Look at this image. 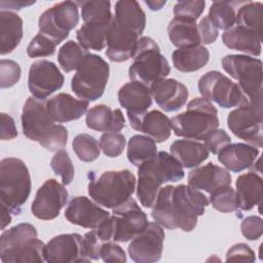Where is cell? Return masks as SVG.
<instances>
[{
  "mask_svg": "<svg viewBox=\"0 0 263 263\" xmlns=\"http://www.w3.org/2000/svg\"><path fill=\"white\" fill-rule=\"evenodd\" d=\"M208 204L209 199L199 190L183 184L166 185L159 189L151 214L154 221L164 228L190 232Z\"/></svg>",
  "mask_w": 263,
  "mask_h": 263,
  "instance_id": "cell-1",
  "label": "cell"
},
{
  "mask_svg": "<svg viewBox=\"0 0 263 263\" xmlns=\"http://www.w3.org/2000/svg\"><path fill=\"white\" fill-rule=\"evenodd\" d=\"M146 14L135 0H119L106 36V55L115 63L135 55L140 36L144 32Z\"/></svg>",
  "mask_w": 263,
  "mask_h": 263,
  "instance_id": "cell-2",
  "label": "cell"
},
{
  "mask_svg": "<svg viewBox=\"0 0 263 263\" xmlns=\"http://www.w3.org/2000/svg\"><path fill=\"white\" fill-rule=\"evenodd\" d=\"M23 134L31 141L39 143L49 151L63 149L68 142V130L55 124L46 109V101L29 97L22 111Z\"/></svg>",
  "mask_w": 263,
  "mask_h": 263,
  "instance_id": "cell-3",
  "label": "cell"
},
{
  "mask_svg": "<svg viewBox=\"0 0 263 263\" xmlns=\"http://www.w3.org/2000/svg\"><path fill=\"white\" fill-rule=\"evenodd\" d=\"M184 176L181 163L172 154L159 151L139 166L137 197L144 208H151L162 184L178 182Z\"/></svg>",
  "mask_w": 263,
  "mask_h": 263,
  "instance_id": "cell-4",
  "label": "cell"
},
{
  "mask_svg": "<svg viewBox=\"0 0 263 263\" xmlns=\"http://www.w3.org/2000/svg\"><path fill=\"white\" fill-rule=\"evenodd\" d=\"M36 228L29 223H20L2 232L0 259L3 263L45 262V245L37 237Z\"/></svg>",
  "mask_w": 263,
  "mask_h": 263,
  "instance_id": "cell-5",
  "label": "cell"
},
{
  "mask_svg": "<svg viewBox=\"0 0 263 263\" xmlns=\"http://www.w3.org/2000/svg\"><path fill=\"white\" fill-rule=\"evenodd\" d=\"M171 124L177 137L203 141L219 126L218 110L206 99L194 98L188 103L185 112L171 119Z\"/></svg>",
  "mask_w": 263,
  "mask_h": 263,
  "instance_id": "cell-6",
  "label": "cell"
},
{
  "mask_svg": "<svg viewBox=\"0 0 263 263\" xmlns=\"http://www.w3.org/2000/svg\"><path fill=\"white\" fill-rule=\"evenodd\" d=\"M31 186L30 172L22 159L7 157L1 160L0 198L11 214L20 215L31 193Z\"/></svg>",
  "mask_w": 263,
  "mask_h": 263,
  "instance_id": "cell-7",
  "label": "cell"
},
{
  "mask_svg": "<svg viewBox=\"0 0 263 263\" xmlns=\"http://www.w3.org/2000/svg\"><path fill=\"white\" fill-rule=\"evenodd\" d=\"M136 177L129 170L107 171L90 179L88 194L96 203L114 209L127 200L135 191Z\"/></svg>",
  "mask_w": 263,
  "mask_h": 263,
  "instance_id": "cell-8",
  "label": "cell"
},
{
  "mask_svg": "<svg viewBox=\"0 0 263 263\" xmlns=\"http://www.w3.org/2000/svg\"><path fill=\"white\" fill-rule=\"evenodd\" d=\"M129 66L128 76L132 81L151 86L154 82L165 78L171 67L164 55L160 53L158 44L148 36L139 39L137 50Z\"/></svg>",
  "mask_w": 263,
  "mask_h": 263,
  "instance_id": "cell-9",
  "label": "cell"
},
{
  "mask_svg": "<svg viewBox=\"0 0 263 263\" xmlns=\"http://www.w3.org/2000/svg\"><path fill=\"white\" fill-rule=\"evenodd\" d=\"M109 79V65L98 54L85 55L71 80L72 91L81 100L96 101L100 99Z\"/></svg>",
  "mask_w": 263,
  "mask_h": 263,
  "instance_id": "cell-10",
  "label": "cell"
},
{
  "mask_svg": "<svg viewBox=\"0 0 263 263\" xmlns=\"http://www.w3.org/2000/svg\"><path fill=\"white\" fill-rule=\"evenodd\" d=\"M223 69L234 79L250 102L262 98V61L246 54H227Z\"/></svg>",
  "mask_w": 263,
  "mask_h": 263,
  "instance_id": "cell-11",
  "label": "cell"
},
{
  "mask_svg": "<svg viewBox=\"0 0 263 263\" xmlns=\"http://www.w3.org/2000/svg\"><path fill=\"white\" fill-rule=\"evenodd\" d=\"M227 125L232 134L247 144L261 148L263 146L262 98L237 107L227 116Z\"/></svg>",
  "mask_w": 263,
  "mask_h": 263,
  "instance_id": "cell-12",
  "label": "cell"
},
{
  "mask_svg": "<svg viewBox=\"0 0 263 263\" xmlns=\"http://www.w3.org/2000/svg\"><path fill=\"white\" fill-rule=\"evenodd\" d=\"M79 23L78 4L63 1L48 7L38 20L39 33L48 37L55 45L64 41Z\"/></svg>",
  "mask_w": 263,
  "mask_h": 263,
  "instance_id": "cell-13",
  "label": "cell"
},
{
  "mask_svg": "<svg viewBox=\"0 0 263 263\" xmlns=\"http://www.w3.org/2000/svg\"><path fill=\"white\" fill-rule=\"evenodd\" d=\"M198 90L202 98L222 108L239 107L249 102L237 83L219 71H209L198 81Z\"/></svg>",
  "mask_w": 263,
  "mask_h": 263,
  "instance_id": "cell-14",
  "label": "cell"
},
{
  "mask_svg": "<svg viewBox=\"0 0 263 263\" xmlns=\"http://www.w3.org/2000/svg\"><path fill=\"white\" fill-rule=\"evenodd\" d=\"M112 210L111 219L114 229V241L126 242L132 240L149 223L146 214L132 197Z\"/></svg>",
  "mask_w": 263,
  "mask_h": 263,
  "instance_id": "cell-15",
  "label": "cell"
},
{
  "mask_svg": "<svg viewBox=\"0 0 263 263\" xmlns=\"http://www.w3.org/2000/svg\"><path fill=\"white\" fill-rule=\"evenodd\" d=\"M164 231L156 222H149L145 229L136 235L127 252L130 259L137 263L157 262L162 255Z\"/></svg>",
  "mask_w": 263,
  "mask_h": 263,
  "instance_id": "cell-16",
  "label": "cell"
},
{
  "mask_svg": "<svg viewBox=\"0 0 263 263\" xmlns=\"http://www.w3.org/2000/svg\"><path fill=\"white\" fill-rule=\"evenodd\" d=\"M67 200L68 191L64 184L59 183L55 179H48L37 190L31 212L37 219L49 221L59 216Z\"/></svg>",
  "mask_w": 263,
  "mask_h": 263,
  "instance_id": "cell-17",
  "label": "cell"
},
{
  "mask_svg": "<svg viewBox=\"0 0 263 263\" xmlns=\"http://www.w3.org/2000/svg\"><path fill=\"white\" fill-rule=\"evenodd\" d=\"M64 75L58 66L47 60L34 62L29 69L28 87L32 97L45 100L64 85Z\"/></svg>",
  "mask_w": 263,
  "mask_h": 263,
  "instance_id": "cell-18",
  "label": "cell"
},
{
  "mask_svg": "<svg viewBox=\"0 0 263 263\" xmlns=\"http://www.w3.org/2000/svg\"><path fill=\"white\" fill-rule=\"evenodd\" d=\"M45 262L78 263L89 262L83 249V237L78 233L60 234L45 245Z\"/></svg>",
  "mask_w": 263,
  "mask_h": 263,
  "instance_id": "cell-19",
  "label": "cell"
},
{
  "mask_svg": "<svg viewBox=\"0 0 263 263\" xmlns=\"http://www.w3.org/2000/svg\"><path fill=\"white\" fill-rule=\"evenodd\" d=\"M109 217V212L86 196L73 197L65 210V218L70 223L88 229L100 227Z\"/></svg>",
  "mask_w": 263,
  "mask_h": 263,
  "instance_id": "cell-20",
  "label": "cell"
},
{
  "mask_svg": "<svg viewBox=\"0 0 263 263\" xmlns=\"http://www.w3.org/2000/svg\"><path fill=\"white\" fill-rule=\"evenodd\" d=\"M130 126L151 138L156 143L166 141L171 137V119L158 110H151L143 114H126Z\"/></svg>",
  "mask_w": 263,
  "mask_h": 263,
  "instance_id": "cell-21",
  "label": "cell"
},
{
  "mask_svg": "<svg viewBox=\"0 0 263 263\" xmlns=\"http://www.w3.org/2000/svg\"><path fill=\"white\" fill-rule=\"evenodd\" d=\"M150 90L156 104L165 112L181 109L188 99L186 85L173 78H163L154 82Z\"/></svg>",
  "mask_w": 263,
  "mask_h": 263,
  "instance_id": "cell-22",
  "label": "cell"
},
{
  "mask_svg": "<svg viewBox=\"0 0 263 263\" xmlns=\"http://www.w3.org/2000/svg\"><path fill=\"white\" fill-rule=\"evenodd\" d=\"M231 185V176L227 170L213 162L198 165L188 175V186L208 193Z\"/></svg>",
  "mask_w": 263,
  "mask_h": 263,
  "instance_id": "cell-23",
  "label": "cell"
},
{
  "mask_svg": "<svg viewBox=\"0 0 263 263\" xmlns=\"http://www.w3.org/2000/svg\"><path fill=\"white\" fill-rule=\"evenodd\" d=\"M88 101L76 99L65 92L58 93L46 101V109L53 121L63 123L77 120L87 111Z\"/></svg>",
  "mask_w": 263,
  "mask_h": 263,
  "instance_id": "cell-24",
  "label": "cell"
},
{
  "mask_svg": "<svg viewBox=\"0 0 263 263\" xmlns=\"http://www.w3.org/2000/svg\"><path fill=\"white\" fill-rule=\"evenodd\" d=\"M121 107L126 110V114H143L152 105V95L150 87L138 82L130 81L123 84L117 93Z\"/></svg>",
  "mask_w": 263,
  "mask_h": 263,
  "instance_id": "cell-25",
  "label": "cell"
},
{
  "mask_svg": "<svg viewBox=\"0 0 263 263\" xmlns=\"http://www.w3.org/2000/svg\"><path fill=\"white\" fill-rule=\"evenodd\" d=\"M259 156V149L245 143L229 144L218 153V160L228 171L239 173L252 167Z\"/></svg>",
  "mask_w": 263,
  "mask_h": 263,
  "instance_id": "cell-26",
  "label": "cell"
},
{
  "mask_svg": "<svg viewBox=\"0 0 263 263\" xmlns=\"http://www.w3.org/2000/svg\"><path fill=\"white\" fill-rule=\"evenodd\" d=\"M85 123L88 128L97 132L118 133L125 126V119L120 109L100 104L87 111Z\"/></svg>",
  "mask_w": 263,
  "mask_h": 263,
  "instance_id": "cell-27",
  "label": "cell"
},
{
  "mask_svg": "<svg viewBox=\"0 0 263 263\" xmlns=\"http://www.w3.org/2000/svg\"><path fill=\"white\" fill-rule=\"evenodd\" d=\"M223 43L230 49L259 57L261 54L262 36L248 29L233 26L222 35Z\"/></svg>",
  "mask_w": 263,
  "mask_h": 263,
  "instance_id": "cell-28",
  "label": "cell"
},
{
  "mask_svg": "<svg viewBox=\"0 0 263 263\" xmlns=\"http://www.w3.org/2000/svg\"><path fill=\"white\" fill-rule=\"evenodd\" d=\"M23 38L22 17L8 10H0V53L1 55L12 52Z\"/></svg>",
  "mask_w": 263,
  "mask_h": 263,
  "instance_id": "cell-29",
  "label": "cell"
},
{
  "mask_svg": "<svg viewBox=\"0 0 263 263\" xmlns=\"http://www.w3.org/2000/svg\"><path fill=\"white\" fill-rule=\"evenodd\" d=\"M235 187L239 200V209L242 211H250L261 203L263 179L256 172L240 175L236 179Z\"/></svg>",
  "mask_w": 263,
  "mask_h": 263,
  "instance_id": "cell-30",
  "label": "cell"
},
{
  "mask_svg": "<svg viewBox=\"0 0 263 263\" xmlns=\"http://www.w3.org/2000/svg\"><path fill=\"white\" fill-rule=\"evenodd\" d=\"M171 154L183 167L191 168L200 165L209 157V150L204 144L190 139H182L173 142L170 147Z\"/></svg>",
  "mask_w": 263,
  "mask_h": 263,
  "instance_id": "cell-31",
  "label": "cell"
},
{
  "mask_svg": "<svg viewBox=\"0 0 263 263\" xmlns=\"http://www.w3.org/2000/svg\"><path fill=\"white\" fill-rule=\"evenodd\" d=\"M168 38L179 48L193 47L200 43L196 21L175 16L167 26Z\"/></svg>",
  "mask_w": 263,
  "mask_h": 263,
  "instance_id": "cell-32",
  "label": "cell"
},
{
  "mask_svg": "<svg viewBox=\"0 0 263 263\" xmlns=\"http://www.w3.org/2000/svg\"><path fill=\"white\" fill-rule=\"evenodd\" d=\"M209 60L210 52L202 45L179 48L172 53L174 67L183 73H191L200 70L208 64Z\"/></svg>",
  "mask_w": 263,
  "mask_h": 263,
  "instance_id": "cell-33",
  "label": "cell"
},
{
  "mask_svg": "<svg viewBox=\"0 0 263 263\" xmlns=\"http://www.w3.org/2000/svg\"><path fill=\"white\" fill-rule=\"evenodd\" d=\"M157 154L156 142L142 135L133 136L127 143V159L135 166H140Z\"/></svg>",
  "mask_w": 263,
  "mask_h": 263,
  "instance_id": "cell-34",
  "label": "cell"
},
{
  "mask_svg": "<svg viewBox=\"0 0 263 263\" xmlns=\"http://www.w3.org/2000/svg\"><path fill=\"white\" fill-rule=\"evenodd\" d=\"M263 4L261 2H241L236 10L235 24L262 36Z\"/></svg>",
  "mask_w": 263,
  "mask_h": 263,
  "instance_id": "cell-35",
  "label": "cell"
},
{
  "mask_svg": "<svg viewBox=\"0 0 263 263\" xmlns=\"http://www.w3.org/2000/svg\"><path fill=\"white\" fill-rule=\"evenodd\" d=\"M109 26L84 23L76 32L78 43L86 50H102L106 47V36Z\"/></svg>",
  "mask_w": 263,
  "mask_h": 263,
  "instance_id": "cell-36",
  "label": "cell"
},
{
  "mask_svg": "<svg viewBox=\"0 0 263 263\" xmlns=\"http://www.w3.org/2000/svg\"><path fill=\"white\" fill-rule=\"evenodd\" d=\"M77 4L81 8V16L85 24L110 25L113 17L110 1L90 0L77 2Z\"/></svg>",
  "mask_w": 263,
  "mask_h": 263,
  "instance_id": "cell-37",
  "label": "cell"
},
{
  "mask_svg": "<svg viewBox=\"0 0 263 263\" xmlns=\"http://www.w3.org/2000/svg\"><path fill=\"white\" fill-rule=\"evenodd\" d=\"M237 2L216 1L213 2L209 9V20L212 24L221 30H228L235 25Z\"/></svg>",
  "mask_w": 263,
  "mask_h": 263,
  "instance_id": "cell-38",
  "label": "cell"
},
{
  "mask_svg": "<svg viewBox=\"0 0 263 263\" xmlns=\"http://www.w3.org/2000/svg\"><path fill=\"white\" fill-rule=\"evenodd\" d=\"M87 52L88 51L84 49L79 43L73 40H69L59 49L58 62L61 68L66 73H68L73 70H77Z\"/></svg>",
  "mask_w": 263,
  "mask_h": 263,
  "instance_id": "cell-39",
  "label": "cell"
},
{
  "mask_svg": "<svg viewBox=\"0 0 263 263\" xmlns=\"http://www.w3.org/2000/svg\"><path fill=\"white\" fill-rule=\"evenodd\" d=\"M72 149L76 156L84 162L96 160L101 153L98 140L88 134H79L72 141Z\"/></svg>",
  "mask_w": 263,
  "mask_h": 263,
  "instance_id": "cell-40",
  "label": "cell"
},
{
  "mask_svg": "<svg viewBox=\"0 0 263 263\" xmlns=\"http://www.w3.org/2000/svg\"><path fill=\"white\" fill-rule=\"evenodd\" d=\"M209 202L222 213H231L239 209V200L236 191L229 185L221 187L210 193Z\"/></svg>",
  "mask_w": 263,
  "mask_h": 263,
  "instance_id": "cell-41",
  "label": "cell"
},
{
  "mask_svg": "<svg viewBox=\"0 0 263 263\" xmlns=\"http://www.w3.org/2000/svg\"><path fill=\"white\" fill-rule=\"evenodd\" d=\"M50 166L55 175L60 176L64 185H69L74 179V165L69 156V153L61 149L55 152L50 160Z\"/></svg>",
  "mask_w": 263,
  "mask_h": 263,
  "instance_id": "cell-42",
  "label": "cell"
},
{
  "mask_svg": "<svg viewBox=\"0 0 263 263\" xmlns=\"http://www.w3.org/2000/svg\"><path fill=\"white\" fill-rule=\"evenodd\" d=\"M125 143V137L119 132L104 133L100 139L101 150L108 157L119 156L123 152Z\"/></svg>",
  "mask_w": 263,
  "mask_h": 263,
  "instance_id": "cell-43",
  "label": "cell"
},
{
  "mask_svg": "<svg viewBox=\"0 0 263 263\" xmlns=\"http://www.w3.org/2000/svg\"><path fill=\"white\" fill-rule=\"evenodd\" d=\"M55 44L48 37L38 33L33 37L27 47V54L30 58H42L52 55L55 51Z\"/></svg>",
  "mask_w": 263,
  "mask_h": 263,
  "instance_id": "cell-44",
  "label": "cell"
},
{
  "mask_svg": "<svg viewBox=\"0 0 263 263\" xmlns=\"http://www.w3.org/2000/svg\"><path fill=\"white\" fill-rule=\"evenodd\" d=\"M20 65L12 60L2 59L0 62V87L8 88L16 84L21 78Z\"/></svg>",
  "mask_w": 263,
  "mask_h": 263,
  "instance_id": "cell-45",
  "label": "cell"
},
{
  "mask_svg": "<svg viewBox=\"0 0 263 263\" xmlns=\"http://www.w3.org/2000/svg\"><path fill=\"white\" fill-rule=\"evenodd\" d=\"M204 1H179L174 6V15L196 21L203 12Z\"/></svg>",
  "mask_w": 263,
  "mask_h": 263,
  "instance_id": "cell-46",
  "label": "cell"
},
{
  "mask_svg": "<svg viewBox=\"0 0 263 263\" xmlns=\"http://www.w3.org/2000/svg\"><path fill=\"white\" fill-rule=\"evenodd\" d=\"M203 144L209 150L214 154H218L223 148L231 144L230 136L224 129H215L210 133L203 140Z\"/></svg>",
  "mask_w": 263,
  "mask_h": 263,
  "instance_id": "cell-47",
  "label": "cell"
},
{
  "mask_svg": "<svg viewBox=\"0 0 263 263\" xmlns=\"http://www.w3.org/2000/svg\"><path fill=\"white\" fill-rule=\"evenodd\" d=\"M240 230L249 240H257L263 233V221L259 216H249L241 221Z\"/></svg>",
  "mask_w": 263,
  "mask_h": 263,
  "instance_id": "cell-48",
  "label": "cell"
},
{
  "mask_svg": "<svg viewBox=\"0 0 263 263\" xmlns=\"http://www.w3.org/2000/svg\"><path fill=\"white\" fill-rule=\"evenodd\" d=\"M256 260L254 251L246 243H236L226 253V262H254Z\"/></svg>",
  "mask_w": 263,
  "mask_h": 263,
  "instance_id": "cell-49",
  "label": "cell"
},
{
  "mask_svg": "<svg viewBox=\"0 0 263 263\" xmlns=\"http://www.w3.org/2000/svg\"><path fill=\"white\" fill-rule=\"evenodd\" d=\"M101 259L104 262H126V255L123 249L116 242L107 241L102 245Z\"/></svg>",
  "mask_w": 263,
  "mask_h": 263,
  "instance_id": "cell-50",
  "label": "cell"
},
{
  "mask_svg": "<svg viewBox=\"0 0 263 263\" xmlns=\"http://www.w3.org/2000/svg\"><path fill=\"white\" fill-rule=\"evenodd\" d=\"M102 242L98 237L95 229L86 232L83 236V249L85 256L89 260H98L101 258V248Z\"/></svg>",
  "mask_w": 263,
  "mask_h": 263,
  "instance_id": "cell-51",
  "label": "cell"
},
{
  "mask_svg": "<svg viewBox=\"0 0 263 263\" xmlns=\"http://www.w3.org/2000/svg\"><path fill=\"white\" fill-rule=\"evenodd\" d=\"M197 30L200 43L202 44H212L217 40L219 36L218 29L212 24L208 16H204L200 20L197 26Z\"/></svg>",
  "mask_w": 263,
  "mask_h": 263,
  "instance_id": "cell-52",
  "label": "cell"
},
{
  "mask_svg": "<svg viewBox=\"0 0 263 263\" xmlns=\"http://www.w3.org/2000/svg\"><path fill=\"white\" fill-rule=\"evenodd\" d=\"M16 137H17V129L15 127L13 118L6 113H1V134H0L1 140L8 141Z\"/></svg>",
  "mask_w": 263,
  "mask_h": 263,
  "instance_id": "cell-53",
  "label": "cell"
},
{
  "mask_svg": "<svg viewBox=\"0 0 263 263\" xmlns=\"http://www.w3.org/2000/svg\"><path fill=\"white\" fill-rule=\"evenodd\" d=\"M35 3V1H24V0H11V1H1L0 2V6H1V10H21L24 7L33 5Z\"/></svg>",
  "mask_w": 263,
  "mask_h": 263,
  "instance_id": "cell-54",
  "label": "cell"
},
{
  "mask_svg": "<svg viewBox=\"0 0 263 263\" xmlns=\"http://www.w3.org/2000/svg\"><path fill=\"white\" fill-rule=\"evenodd\" d=\"M10 211L7 206L1 203V230H4L6 226H8L11 223V216Z\"/></svg>",
  "mask_w": 263,
  "mask_h": 263,
  "instance_id": "cell-55",
  "label": "cell"
},
{
  "mask_svg": "<svg viewBox=\"0 0 263 263\" xmlns=\"http://www.w3.org/2000/svg\"><path fill=\"white\" fill-rule=\"evenodd\" d=\"M166 3V1H158V0H148V1H145V4L147 6H149V8L151 10H159L162 8V6H164Z\"/></svg>",
  "mask_w": 263,
  "mask_h": 263,
  "instance_id": "cell-56",
  "label": "cell"
}]
</instances>
